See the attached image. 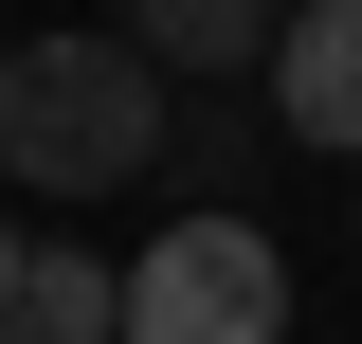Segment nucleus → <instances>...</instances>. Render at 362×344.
I'll list each match as a JSON object with an SVG mask.
<instances>
[{"label":"nucleus","instance_id":"nucleus-6","mask_svg":"<svg viewBox=\"0 0 362 344\" xmlns=\"http://www.w3.org/2000/svg\"><path fill=\"white\" fill-rule=\"evenodd\" d=\"M18 254H37V236H18V200H0V290H18Z\"/></svg>","mask_w":362,"mask_h":344},{"label":"nucleus","instance_id":"nucleus-3","mask_svg":"<svg viewBox=\"0 0 362 344\" xmlns=\"http://www.w3.org/2000/svg\"><path fill=\"white\" fill-rule=\"evenodd\" d=\"M272 127L308 145V164H362V0H290V37H272Z\"/></svg>","mask_w":362,"mask_h":344},{"label":"nucleus","instance_id":"nucleus-2","mask_svg":"<svg viewBox=\"0 0 362 344\" xmlns=\"http://www.w3.org/2000/svg\"><path fill=\"white\" fill-rule=\"evenodd\" d=\"M127 344H290V254L254 217H163L127 254Z\"/></svg>","mask_w":362,"mask_h":344},{"label":"nucleus","instance_id":"nucleus-1","mask_svg":"<svg viewBox=\"0 0 362 344\" xmlns=\"http://www.w3.org/2000/svg\"><path fill=\"white\" fill-rule=\"evenodd\" d=\"M181 91L127 37H18L0 55V200H127L163 164Z\"/></svg>","mask_w":362,"mask_h":344},{"label":"nucleus","instance_id":"nucleus-5","mask_svg":"<svg viewBox=\"0 0 362 344\" xmlns=\"http://www.w3.org/2000/svg\"><path fill=\"white\" fill-rule=\"evenodd\" d=\"M0 344H127V254L37 236V254H18V290H0Z\"/></svg>","mask_w":362,"mask_h":344},{"label":"nucleus","instance_id":"nucleus-4","mask_svg":"<svg viewBox=\"0 0 362 344\" xmlns=\"http://www.w3.org/2000/svg\"><path fill=\"white\" fill-rule=\"evenodd\" d=\"M109 37H127V55H163V91H218V73H272L290 0H127Z\"/></svg>","mask_w":362,"mask_h":344}]
</instances>
